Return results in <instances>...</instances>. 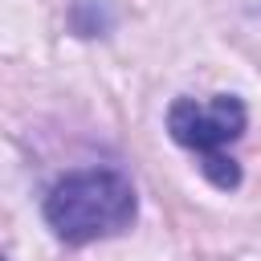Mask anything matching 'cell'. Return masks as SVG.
<instances>
[{
  "mask_svg": "<svg viewBox=\"0 0 261 261\" xmlns=\"http://www.w3.org/2000/svg\"><path fill=\"white\" fill-rule=\"evenodd\" d=\"M139 212L135 188L122 171L110 167H90L57 179L45 196V220L57 241L65 245H90L106 241L130 228Z\"/></svg>",
  "mask_w": 261,
  "mask_h": 261,
  "instance_id": "obj_1",
  "label": "cell"
},
{
  "mask_svg": "<svg viewBox=\"0 0 261 261\" xmlns=\"http://www.w3.org/2000/svg\"><path fill=\"white\" fill-rule=\"evenodd\" d=\"M167 130L179 147L196 151L200 171L216 184V188H237L241 184V167L232 155H224L228 143H237L245 135V106L232 94H216L212 102H192V98H175L167 110Z\"/></svg>",
  "mask_w": 261,
  "mask_h": 261,
  "instance_id": "obj_2",
  "label": "cell"
}]
</instances>
